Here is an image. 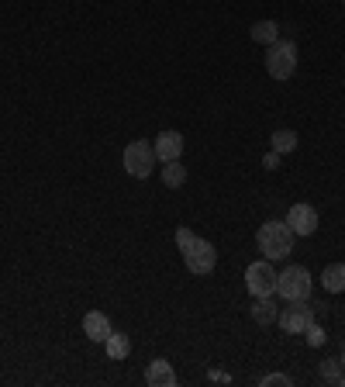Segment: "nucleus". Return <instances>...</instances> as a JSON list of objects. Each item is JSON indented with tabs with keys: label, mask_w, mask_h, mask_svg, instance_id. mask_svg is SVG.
<instances>
[{
	"label": "nucleus",
	"mask_w": 345,
	"mask_h": 387,
	"mask_svg": "<svg viewBox=\"0 0 345 387\" xmlns=\"http://www.w3.org/2000/svg\"><path fill=\"white\" fill-rule=\"evenodd\" d=\"M294 228L287 225V221H262L259 225V232H256V242H259V249H262V256L269 259H283V256H290V249H294Z\"/></svg>",
	"instance_id": "1"
},
{
	"label": "nucleus",
	"mask_w": 345,
	"mask_h": 387,
	"mask_svg": "<svg viewBox=\"0 0 345 387\" xmlns=\"http://www.w3.org/2000/svg\"><path fill=\"white\" fill-rule=\"evenodd\" d=\"M294 70H297V45L290 39H276L266 52V73L283 84V80L294 77Z\"/></svg>",
	"instance_id": "2"
},
{
	"label": "nucleus",
	"mask_w": 345,
	"mask_h": 387,
	"mask_svg": "<svg viewBox=\"0 0 345 387\" xmlns=\"http://www.w3.org/2000/svg\"><path fill=\"white\" fill-rule=\"evenodd\" d=\"M180 253H183L187 270H190V273H197V277H208V273L217 266V249L208 242V239H201V235H194V239H190Z\"/></svg>",
	"instance_id": "3"
},
{
	"label": "nucleus",
	"mask_w": 345,
	"mask_h": 387,
	"mask_svg": "<svg viewBox=\"0 0 345 387\" xmlns=\"http://www.w3.org/2000/svg\"><path fill=\"white\" fill-rule=\"evenodd\" d=\"M276 280H280V273L273 270L269 259H259V263L245 266V287H249L252 298H273L276 294Z\"/></svg>",
	"instance_id": "4"
},
{
	"label": "nucleus",
	"mask_w": 345,
	"mask_h": 387,
	"mask_svg": "<svg viewBox=\"0 0 345 387\" xmlns=\"http://www.w3.org/2000/svg\"><path fill=\"white\" fill-rule=\"evenodd\" d=\"M276 294H283V301H311V273L304 266H283Z\"/></svg>",
	"instance_id": "5"
},
{
	"label": "nucleus",
	"mask_w": 345,
	"mask_h": 387,
	"mask_svg": "<svg viewBox=\"0 0 345 387\" xmlns=\"http://www.w3.org/2000/svg\"><path fill=\"white\" fill-rule=\"evenodd\" d=\"M121 163H125L128 176H135V180H149V173L156 166V149H152L149 142H128Z\"/></svg>",
	"instance_id": "6"
},
{
	"label": "nucleus",
	"mask_w": 345,
	"mask_h": 387,
	"mask_svg": "<svg viewBox=\"0 0 345 387\" xmlns=\"http://www.w3.org/2000/svg\"><path fill=\"white\" fill-rule=\"evenodd\" d=\"M276 318H280V329L287 336H301L304 329L314 322V311L304 301H290V308H283V315H276Z\"/></svg>",
	"instance_id": "7"
},
{
	"label": "nucleus",
	"mask_w": 345,
	"mask_h": 387,
	"mask_svg": "<svg viewBox=\"0 0 345 387\" xmlns=\"http://www.w3.org/2000/svg\"><path fill=\"white\" fill-rule=\"evenodd\" d=\"M287 225L294 228V235H314L318 232V211L311 204H294L287 211Z\"/></svg>",
	"instance_id": "8"
},
{
	"label": "nucleus",
	"mask_w": 345,
	"mask_h": 387,
	"mask_svg": "<svg viewBox=\"0 0 345 387\" xmlns=\"http://www.w3.org/2000/svg\"><path fill=\"white\" fill-rule=\"evenodd\" d=\"M152 149H156V159L172 163V159H180V156H183V135H180V131H159Z\"/></svg>",
	"instance_id": "9"
},
{
	"label": "nucleus",
	"mask_w": 345,
	"mask_h": 387,
	"mask_svg": "<svg viewBox=\"0 0 345 387\" xmlns=\"http://www.w3.org/2000/svg\"><path fill=\"white\" fill-rule=\"evenodd\" d=\"M83 332H86L90 343H107V336H111L114 329H111V318H107L104 311H86Z\"/></svg>",
	"instance_id": "10"
},
{
	"label": "nucleus",
	"mask_w": 345,
	"mask_h": 387,
	"mask_svg": "<svg viewBox=\"0 0 345 387\" xmlns=\"http://www.w3.org/2000/svg\"><path fill=\"white\" fill-rule=\"evenodd\" d=\"M145 381H149V387H176L172 363H166V360H152L149 370H145Z\"/></svg>",
	"instance_id": "11"
},
{
	"label": "nucleus",
	"mask_w": 345,
	"mask_h": 387,
	"mask_svg": "<svg viewBox=\"0 0 345 387\" xmlns=\"http://www.w3.org/2000/svg\"><path fill=\"white\" fill-rule=\"evenodd\" d=\"M321 284H325V291H332V294L345 291V263H332V266H325Z\"/></svg>",
	"instance_id": "12"
},
{
	"label": "nucleus",
	"mask_w": 345,
	"mask_h": 387,
	"mask_svg": "<svg viewBox=\"0 0 345 387\" xmlns=\"http://www.w3.org/2000/svg\"><path fill=\"white\" fill-rule=\"evenodd\" d=\"M249 35H252V42H259V45H273L280 39V25H276V21H256Z\"/></svg>",
	"instance_id": "13"
},
{
	"label": "nucleus",
	"mask_w": 345,
	"mask_h": 387,
	"mask_svg": "<svg viewBox=\"0 0 345 387\" xmlns=\"http://www.w3.org/2000/svg\"><path fill=\"white\" fill-rule=\"evenodd\" d=\"M104 349H107V356L111 360H125L131 353V339L125 336V332H111L107 336V343H104Z\"/></svg>",
	"instance_id": "14"
},
{
	"label": "nucleus",
	"mask_w": 345,
	"mask_h": 387,
	"mask_svg": "<svg viewBox=\"0 0 345 387\" xmlns=\"http://www.w3.org/2000/svg\"><path fill=\"white\" fill-rule=\"evenodd\" d=\"M269 142H273V152H294L297 149V131L294 129H280V131H273L269 135Z\"/></svg>",
	"instance_id": "15"
},
{
	"label": "nucleus",
	"mask_w": 345,
	"mask_h": 387,
	"mask_svg": "<svg viewBox=\"0 0 345 387\" xmlns=\"http://www.w3.org/2000/svg\"><path fill=\"white\" fill-rule=\"evenodd\" d=\"M252 318H256L259 325L276 322V304H273V298H256V304H252Z\"/></svg>",
	"instance_id": "16"
},
{
	"label": "nucleus",
	"mask_w": 345,
	"mask_h": 387,
	"mask_svg": "<svg viewBox=\"0 0 345 387\" xmlns=\"http://www.w3.org/2000/svg\"><path fill=\"white\" fill-rule=\"evenodd\" d=\"M163 183H166V187H183V183H187V170L180 166V159L163 163Z\"/></svg>",
	"instance_id": "17"
},
{
	"label": "nucleus",
	"mask_w": 345,
	"mask_h": 387,
	"mask_svg": "<svg viewBox=\"0 0 345 387\" xmlns=\"http://www.w3.org/2000/svg\"><path fill=\"white\" fill-rule=\"evenodd\" d=\"M342 377H345L342 360H321V381H328V384H339Z\"/></svg>",
	"instance_id": "18"
},
{
	"label": "nucleus",
	"mask_w": 345,
	"mask_h": 387,
	"mask_svg": "<svg viewBox=\"0 0 345 387\" xmlns=\"http://www.w3.org/2000/svg\"><path fill=\"white\" fill-rule=\"evenodd\" d=\"M304 336H307V343L314 346V349H318V346H325V343H328V336H325V329H321V325H314V322H311V325L304 329Z\"/></svg>",
	"instance_id": "19"
},
{
	"label": "nucleus",
	"mask_w": 345,
	"mask_h": 387,
	"mask_svg": "<svg viewBox=\"0 0 345 387\" xmlns=\"http://www.w3.org/2000/svg\"><path fill=\"white\" fill-rule=\"evenodd\" d=\"M259 387H294V377H287V374H266Z\"/></svg>",
	"instance_id": "20"
},
{
	"label": "nucleus",
	"mask_w": 345,
	"mask_h": 387,
	"mask_svg": "<svg viewBox=\"0 0 345 387\" xmlns=\"http://www.w3.org/2000/svg\"><path fill=\"white\" fill-rule=\"evenodd\" d=\"M190 239H194V232H190V228H176V246H180V249H183Z\"/></svg>",
	"instance_id": "21"
},
{
	"label": "nucleus",
	"mask_w": 345,
	"mask_h": 387,
	"mask_svg": "<svg viewBox=\"0 0 345 387\" xmlns=\"http://www.w3.org/2000/svg\"><path fill=\"white\" fill-rule=\"evenodd\" d=\"M262 166H266V170H276V166H280V152H266Z\"/></svg>",
	"instance_id": "22"
},
{
	"label": "nucleus",
	"mask_w": 345,
	"mask_h": 387,
	"mask_svg": "<svg viewBox=\"0 0 345 387\" xmlns=\"http://www.w3.org/2000/svg\"><path fill=\"white\" fill-rule=\"evenodd\" d=\"M211 381H221V384H228V381H231V377H228V374H224V370H211Z\"/></svg>",
	"instance_id": "23"
},
{
	"label": "nucleus",
	"mask_w": 345,
	"mask_h": 387,
	"mask_svg": "<svg viewBox=\"0 0 345 387\" xmlns=\"http://www.w3.org/2000/svg\"><path fill=\"white\" fill-rule=\"evenodd\" d=\"M342 367H345V353H342Z\"/></svg>",
	"instance_id": "24"
}]
</instances>
